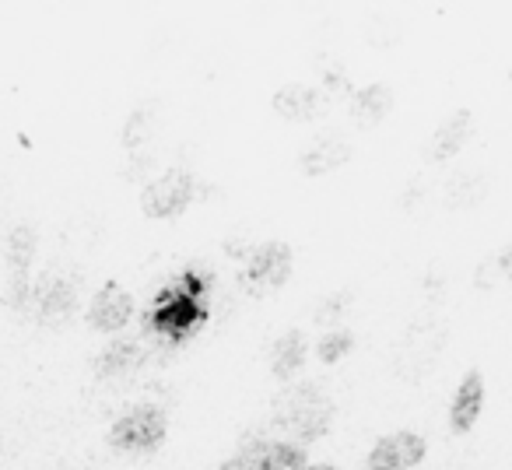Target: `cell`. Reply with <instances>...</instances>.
I'll return each mask as SVG.
<instances>
[{"label": "cell", "mask_w": 512, "mask_h": 470, "mask_svg": "<svg viewBox=\"0 0 512 470\" xmlns=\"http://www.w3.org/2000/svg\"><path fill=\"white\" fill-rule=\"evenodd\" d=\"M330 414H334V407H330L323 390H316L313 383L295 386V390L281 393L274 400V425L285 428L292 435V442H299V446H306V442L320 439L327 432Z\"/></svg>", "instance_id": "cell-1"}, {"label": "cell", "mask_w": 512, "mask_h": 470, "mask_svg": "<svg viewBox=\"0 0 512 470\" xmlns=\"http://www.w3.org/2000/svg\"><path fill=\"white\" fill-rule=\"evenodd\" d=\"M207 320V306H204V281H197L193 274H186L179 285L165 288L158 295V302L148 313V327L155 334L165 337H183L190 334L197 323Z\"/></svg>", "instance_id": "cell-2"}, {"label": "cell", "mask_w": 512, "mask_h": 470, "mask_svg": "<svg viewBox=\"0 0 512 470\" xmlns=\"http://www.w3.org/2000/svg\"><path fill=\"white\" fill-rule=\"evenodd\" d=\"M165 432H169V418H165L162 407L134 404L113 421L109 446L120 449V453H155L165 442Z\"/></svg>", "instance_id": "cell-3"}, {"label": "cell", "mask_w": 512, "mask_h": 470, "mask_svg": "<svg viewBox=\"0 0 512 470\" xmlns=\"http://www.w3.org/2000/svg\"><path fill=\"white\" fill-rule=\"evenodd\" d=\"M292 267H295V253L288 243H264L256 246L249 253L246 267H242V288L256 299H264V295H274L285 288V281L292 278Z\"/></svg>", "instance_id": "cell-4"}, {"label": "cell", "mask_w": 512, "mask_h": 470, "mask_svg": "<svg viewBox=\"0 0 512 470\" xmlns=\"http://www.w3.org/2000/svg\"><path fill=\"white\" fill-rule=\"evenodd\" d=\"M193 190H197V183H193L190 169H169V172H162V176L151 179V183L144 186L141 211L148 214V218H155V221H169V218H176V214H183L186 207H190Z\"/></svg>", "instance_id": "cell-5"}, {"label": "cell", "mask_w": 512, "mask_h": 470, "mask_svg": "<svg viewBox=\"0 0 512 470\" xmlns=\"http://www.w3.org/2000/svg\"><path fill=\"white\" fill-rule=\"evenodd\" d=\"M425 453H428L425 439H421L418 432L400 428V432H390V435H383V439H376V446L369 449L365 467L369 470H411L425 460Z\"/></svg>", "instance_id": "cell-6"}, {"label": "cell", "mask_w": 512, "mask_h": 470, "mask_svg": "<svg viewBox=\"0 0 512 470\" xmlns=\"http://www.w3.org/2000/svg\"><path fill=\"white\" fill-rule=\"evenodd\" d=\"M130 316H134V295L123 285H116V281L102 285L99 295L92 299V306H88V323L95 330H102V334L123 330L130 323Z\"/></svg>", "instance_id": "cell-7"}, {"label": "cell", "mask_w": 512, "mask_h": 470, "mask_svg": "<svg viewBox=\"0 0 512 470\" xmlns=\"http://www.w3.org/2000/svg\"><path fill=\"white\" fill-rule=\"evenodd\" d=\"M484 376L481 372H467V376L460 379V386H456L453 400H449V428H453L456 435L470 432V428L477 425V418H481V407H484Z\"/></svg>", "instance_id": "cell-8"}, {"label": "cell", "mask_w": 512, "mask_h": 470, "mask_svg": "<svg viewBox=\"0 0 512 470\" xmlns=\"http://www.w3.org/2000/svg\"><path fill=\"white\" fill-rule=\"evenodd\" d=\"M470 123H474L470 109H456L453 116H446V120H442L439 127H435L432 144H428V158H432V162H446V158H453L456 151H460L463 144H467Z\"/></svg>", "instance_id": "cell-9"}, {"label": "cell", "mask_w": 512, "mask_h": 470, "mask_svg": "<svg viewBox=\"0 0 512 470\" xmlns=\"http://www.w3.org/2000/svg\"><path fill=\"white\" fill-rule=\"evenodd\" d=\"M348 162H351V144L341 141V137H323V141H316L313 148L302 155L306 176H323V172H334Z\"/></svg>", "instance_id": "cell-10"}, {"label": "cell", "mask_w": 512, "mask_h": 470, "mask_svg": "<svg viewBox=\"0 0 512 470\" xmlns=\"http://www.w3.org/2000/svg\"><path fill=\"white\" fill-rule=\"evenodd\" d=\"M306 355H309V341L302 330H292V334L278 337L271 348V372L278 379H292L295 372L306 365Z\"/></svg>", "instance_id": "cell-11"}, {"label": "cell", "mask_w": 512, "mask_h": 470, "mask_svg": "<svg viewBox=\"0 0 512 470\" xmlns=\"http://www.w3.org/2000/svg\"><path fill=\"white\" fill-rule=\"evenodd\" d=\"M316 106H320V92L309 85H281L278 92H274V113L285 116V120H309V116L316 113Z\"/></svg>", "instance_id": "cell-12"}, {"label": "cell", "mask_w": 512, "mask_h": 470, "mask_svg": "<svg viewBox=\"0 0 512 470\" xmlns=\"http://www.w3.org/2000/svg\"><path fill=\"white\" fill-rule=\"evenodd\" d=\"M306 446L292 439H278V442H264L260 453H256V470H306Z\"/></svg>", "instance_id": "cell-13"}, {"label": "cell", "mask_w": 512, "mask_h": 470, "mask_svg": "<svg viewBox=\"0 0 512 470\" xmlns=\"http://www.w3.org/2000/svg\"><path fill=\"white\" fill-rule=\"evenodd\" d=\"M390 88L386 85H365L362 92L355 95V116L362 123H379L386 113H390Z\"/></svg>", "instance_id": "cell-14"}, {"label": "cell", "mask_w": 512, "mask_h": 470, "mask_svg": "<svg viewBox=\"0 0 512 470\" xmlns=\"http://www.w3.org/2000/svg\"><path fill=\"white\" fill-rule=\"evenodd\" d=\"M264 439H246L239 446V453H232L218 470H256V453H260Z\"/></svg>", "instance_id": "cell-15"}, {"label": "cell", "mask_w": 512, "mask_h": 470, "mask_svg": "<svg viewBox=\"0 0 512 470\" xmlns=\"http://www.w3.org/2000/svg\"><path fill=\"white\" fill-rule=\"evenodd\" d=\"M351 348H355L351 334H330V337H323V341H320V358H323V362L334 365L337 358H344Z\"/></svg>", "instance_id": "cell-16"}, {"label": "cell", "mask_w": 512, "mask_h": 470, "mask_svg": "<svg viewBox=\"0 0 512 470\" xmlns=\"http://www.w3.org/2000/svg\"><path fill=\"white\" fill-rule=\"evenodd\" d=\"M137 358V348L134 344H116L113 351H109L106 358H102V365H106V372H120V369H127L130 362Z\"/></svg>", "instance_id": "cell-17"}, {"label": "cell", "mask_w": 512, "mask_h": 470, "mask_svg": "<svg viewBox=\"0 0 512 470\" xmlns=\"http://www.w3.org/2000/svg\"><path fill=\"white\" fill-rule=\"evenodd\" d=\"M498 267H502V274L512 281V246H505V250L498 253Z\"/></svg>", "instance_id": "cell-18"}, {"label": "cell", "mask_w": 512, "mask_h": 470, "mask_svg": "<svg viewBox=\"0 0 512 470\" xmlns=\"http://www.w3.org/2000/svg\"><path fill=\"white\" fill-rule=\"evenodd\" d=\"M306 470H341V467H334V463H309Z\"/></svg>", "instance_id": "cell-19"}]
</instances>
